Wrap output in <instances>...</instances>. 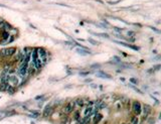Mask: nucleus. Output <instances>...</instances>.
<instances>
[{"mask_svg":"<svg viewBox=\"0 0 161 124\" xmlns=\"http://www.w3.org/2000/svg\"><path fill=\"white\" fill-rule=\"evenodd\" d=\"M16 49L15 48H8V49H4L2 51H0L1 53V58H7V56H11L15 53Z\"/></svg>","mask_w":161,"mask_h":124,"instance_id":"nucleus-1","label":"nucleus"},{"mask_svg":"<svg viewBox=\"0 0 161 124\" xmlns=\"http://www.w3.org/2000/svg\"><path fill=\"white\" fill-rule=\"evenodd\" d=\"M75 102L73 101H70L66 104V106H65V108H63V111H65L66 114H70V113H72L73 110H75Z\"/></svg>","mask_w":161,"mask_h":124,"instance_id":"nucleus-2","label":"nucleus"},{"mask_svg":"<svg viewBox=\"0 0 161 124\" xmlns=\"http://www.w3.org/2000/svg\"><path fill=\"white\" fill-rule=\"evenodd\" d=\"M132 109H133V111L136 115H139V114L141 113V111H142V106H141L140 102L139 101H134L133 104H132Z\"/></svg>","mask_w":161,"mask_h":124,"instance_id":"nucleus-3","label":"nucleus"},{"mask_svg":"<svg viewBox=\"0 0 161 124\" xmlns=\"http://www.w3.org/2000/svg\"><path fill=\"white\" fill-rule=\"evenodd\" d=\"M96 113V110L94 106H88L85 110V117H92Z\"/></svg>","mask_w":161,"mask_h":124,"instance_id":"nucleus-4","label":"nucleus"},{"mask_svg":"<svg viewBox=\"0 0 161 124\" xmlns=\"http://www.w3.org/2000/svg\"><path fill=\"white\" fill-rule=\"evenodd\" d=\"M8 84L10 86H17L18 85V78L16 77V75H10L9 76Z\"/></svg>","mask_w":161,"mask_h":124,"instance_id":"nucleus-5","label":"nucleus"},{"mask_svg":"<svg viewBox=\"0 0 161 124\" xmlns=\"http://www.w3.org/2000/svg\"><path fill=\"white\" fill-rule=\"evenodd\" d=\"M53 113V107L52 106H46L44 108V111H43V116L44 117H48Z\"/></svg>","mask_w":161,"mask_h":124,"instance_id":"nucleus-6","label":"nucleus"},{"mask_svg":"<svg viewBox=\"0 0 161 124\" xmlns=\"http://www.w3.org/2000/svg\"><path fill=\"white\" fill-rule=\"evenodd\" d=\"M92 117H93V123L94 124H98L100 122V120L102 119L103 116H102V114H101V113H97L96 112Z\"/></svg>","mask_w":161,"mask_h":124,"instance_id":"nucleus-7","label":"nucleus"},{"mask_svg":"<svg viewBox=\"0 0 161 124\" xmlns=\"http://www.w3.org/2000/svg\"><path fill=\"white\" fill-rule=\"evenodd\" d=\"M10 28H11L10 27V25L8 24V23H6L5 21H2L1 23H0V29H1L2 31H8Z\"/></svg>","mask_w":161,"mask_h":124,"instance_id":"nucleus-8","label":"nucleus"},{"mask_svg":"<svg viewBox=\"0 0 161 124\" xmlns=\"http://www.w3.org/2000/svg\"><path fill=\"white\" fill-rule=\"evenodd\" d=\"M73 102H75V105L80 107V108H82V107L85 106V100H83L80 98H78V99L73 100Z\"/></svg>","mask_w":161,"mask_h":124,"instance_id":"nucleus-9","label":"nucleus"},{"mask_svg":"<svg viewBox=\"0 0 161 124\" xmlns=\"http://www.w3.org/2000/svg\"><path fill=\"white\" fill-rule=\"evenodd\" d=\"M143 112H144V116H148L150 114V112H151V107L149 105H144Z\"/></svg>","mask_w":161,"mask_h":124,"instance_id":"nucleus-10","label":"nucleus"},{"mask_svg":"<svg viewBox=\"0 0 161 124\" xmlns=\"http://www.w3.org/2000/svg\"><path fill=\"white\" fill-rule=\"evenodd\" d=\"M9 36H10V34L8 31H2V38L4 39V41H7L9 38Z\"/></svg>","mask_w":161,"mask_h":124,"instance_id":"nucleus-11","label":"nucleus"},{"mask_svg":"<svg viewBox=\"0 0 161 124\" xmlns=\"http://www.w3.org/2000/svg\"><path fill=\"white\" fill-rule=\"evenodd\" d=\"M77 52H78L79 53H80V55H84V56H86V55H88V53H90V52L86 51V49H77Z\"/></svg>","mask_w":161,"mask_h":124,"instance_id":"nucleus-12","label":"nucleus"},{"mask_svg":"<svg viewBox=\"0 0 161 124\" xmlns=\"http://www.w3.org/2000/svg\"><path fill=\"white\" fill-rule=\"evenodd\" d=\"M39 115H40V114H39V112H37V111H32L31 113L29 114V116H30V117H33V118H37Z\"/></svg>","mask_w":161,"mask_h":124,"instance_id":"nucleus-13","label":"nucleus"},{"mask_svg":"<svg viewBox=\"0 0 161 124\" xmlns=\"http://www.w3.org/2000/svg\"><path fill=\"white\" fill-rule=\"evenodd\" d=\"M138 123H139L138 117H133V118L131 119V123L130 124H138Z\"/></svg>","mask_w":161,"mask_h":124,"instance_id":"nucleus-14","label":"nucleus"},{"mask_svg":"<svg viewBox=\"0 0 161 124\" xmlns=\"http://www.w3.org/2000/svg\"><path fill=\"white\" fill-rule=\"evenodd\" d=\"M99 77H102V78H107V79H110L111 77L109 75H107V74H103V73H99L98 74Z\"/></svg>","mask_w":161,"mask_h":124,"instance_id":"nucleus-15","label":"nucleus"},{"mask_svg":"<svg viewBox=\"0 0 161 124\" xmlns=\"http://www.w3.org/2000/svg\"><path fill=\"white\" fill-rule=\"evenodd\" d=\"M73 118L76 120H80V112L79 111H76L75 112V116H73Z\"/></svg>","mask_w":161,"mask_h":124,"instance_id":"nucleus-16","label":"nucleus"},{"mask_svg":"<svg viewBox=\"0 0 161 124\" xmlns=\"http://www.w3.org/2000/svg\"><path fill=\"white\" fill-rule=\"evenodd\" d=\"M127 35H128V36H134V35H135V32H134V31H128V32H127Z\"/></svg>","mask_w":161,"mask_h":124,"instance_id":"nucleus-17","label":"nucleus"},{"mask_svg":"<svg viewBox=\"0 0 161 124\" xmlns=\"http://www.w3.org/2000/svg\"><path fill=\"white\" fill-rule=\"evenodd\" d=\"M80 76H86V75H89V72H82V73H80Z\"/></svg>","mask_w":161,"mask_h":124,"instance_id":"nucleus-18","label":"nucleus"},{"mask_svg":"<svg viewBox=\"0 0 161 124\" xmlns=\"http://www.w3.org/2000/svg\"><path fill=\"white\" fill-rule=\"evenodd\" d=\"M116 108H117V110H120V108H122V104H117Z\"/></svg>","mask_w":161,"mask_h":124,"instance_id":"nucleus-19","label":"nucleus"},{"mask_svg":"<svg viewBox=\"0 0 161 124\" xmlns=\"http://www.w3.org/2000/svg\"><path fill=\"white\" fill-rule=\"evenodd\" d=\"M89 41H90L91 42H93V45H97V43H98V42H97V41H93V39H89Z\"/></svg>","mask_w":161,"mask_h":124,"instance_id":"nucleus-20","label":"nucleus"},{"mask_svg":"<svg viewBox=\"0 0 161 124\" xmlns=\"http://www.w3.org/2000/svg\"><path fill=\"white\" fill-rule=\"evenodd\" d=\"M130 81L132 82V83H135V84H137V80H135V79H131Z\"/></svg>","mask_w":161,"mask_h":124,"instance_id":"nucleus-21","label":"nucleus"},{"mask_svg":"<svg viewBox=\"0 0 161 124\" xmlns=\"http://www.w3.org/2000/svg\"><path fill=\"white\" fill-rule=\"evenodd\" d=\"M122 124H130V123H126V122H125V123H122Z\"/></svg>","mask_w":161,"mask_h":124,"instance_id":"nucleus-22","label":"nucleus"}]
</instances>
